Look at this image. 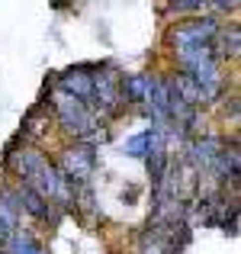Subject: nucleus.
<instances>
[{
	"instance_id": "obj_15",
	"label": "nucleus",
	"mask_w": 241,
	"mask_h": 254,
	"mask_svg": "<svg viewBox=\"0 0 241 254\" xmlns=\"http://www.w3.org/2000/svg\"><path fill=\"white\" fill-rule=\"evenodd\" d=\"M0 254H3V251H0Z\"/></svg>"
},
{
	"instance_id": "obj_2",
	"label": "nucleus",
	"mask_w": 241,
	"mask_h": 254,
	"mask_svg": "<svg viewBox=\"0 0 241 254\" xmlns=\"http://www.w3.org/2000/svg\"><path fill=\"white\" fill-rule=\"evenodd\" d=\"M49 113L55 119V126L61 129L64 138L71 142H103L106 138V119L93 110L87 100L74 97V93H64L58 87H52L49 93Z\"/></svg>"
},
{
	"instance_id": "obj_6",
	"label": "nucleus",
	"mask_w": 241,
	"mask_h": 254,
	"mask_svg": "<svg viewBox=\"0 0 241 254\" xmlns=\"http://www.w3.org/2000/svg\"><path fill=\"white\" fill-rule=\"evenodd\" d=\"M13 190H16V199H19L23 216L36 219V222H42V225H58V219L64 216L55 203H49L45 196H39L32 187H26V184H19V180H16V184H13Z\"/></svg>"
},
{
	"instance_id": "obj_3",
	"label": "nucleus",
	"mask_w": 241,
	"mask_h": 254,
	"mask_svg": "<svg viewBox=\"0 0 241 254\" xmlns=\"http://www.w3.org/2000/svg\"><path fill=\"white\" fill-rule=\"evenodd\" d=\"M87 103L100 113V116L110 123L116 119L119 113H125V97H122V74L113 62H103L97 64V74H93V90H90V100Z\"/></svg>"
},
{
	"instance_id": "obj_14",
	"label": "nucleus",
	"mask_w": 241,
	"mask_h": 254,
	"mask_svg": "<svg viewBox=\"0 0 241 254\" xmlns=\"http://www.w3.org/2000/svg\"><path fill=\"white\" fill-rule=\"evenodd\" d=\"M212 3H216L219 13H235L238 10V0H212Z\"/></svg>"
},
{
	"instance_id": "obj_10",
	"label": "nucleus",
	"mask_w": 241,
	"mask_h": 254,
	"mask_svg": "<svg viewBox=\"0 0 241 254\" xmlns=\"http://www.w3.org/2000/svg\"><path fill=\"white\" fill-rule=\"evenodd\" d=\"M212 52H216L219 62H238V52H241V29L238 23H219V32L212 39Z\"/></svg>"
},
{
	"instance_id": "obj_5",
	"label": "nucleus",
	"mask_w": 241,
	"mask_h": 254,
	"mask_svg": "<svg viewBox=\"0 0 241 254\" xmlns=\"http://www.w3.org/2000/svg\"><path fill=\"white\" fill-rule=\"evenodd\" d=\"M219 32V16L212 13H186L167 29V49H190V45H212Z\"/></svg>"
},
{
	"instance_id": "obj_9",
	"label": "nucleus",
	"mask_w": 241,
	"mask_h": 254,
	"mask_svg": "<svg viewBox=\"0 0 241 254\" xmlns=\"http://www.w3.org/2000/svg\"><path fill=\"white\" fill-rule=\"evenodd\" d=\"M167 135H171V129L151 126V129H142V132H135V135H129V138H125L122 151H125L129 158H148L155 148L167 145Z\"/></svg>"
},
{
	"instance_id": "obj_7",
	"label": "nucleus",
	"mask_w": 241,
	"mask_h": 254,
	"mask_svg": "<svg viewBox=\"0 0 241 254\" xmlns=\"http://www.w3.org/2000/svg\"><path fill=\"white\" fill-rule=\"evenodd\" d=\"M19 222H23V209H19L16 190L13 184H3L0 187V248L19 232Z\"/></svg>"
},
{
	"instance_id": "obj_8",
	"label": "nucleus",
	"mask_w": 241,
	"mask_h": 254,
	"mask_svg": "<svg viewBox=\"0 0 241 254\" xmlns=\"http://www.w3.org/2000/svg\"><path fill=\"white\" fill-rule=\"evenodd\" d=\"M93 74H97V64H74V68L61 71L52 87H58V90H64V93H74L80 100H90Z\"/></svg>"
},
{
	"instance_id": "obj_13",
	"label": "nucleus",
	"mask_w": 241,
	"mask_h": 254,
	"mask_svg": "<svg viewBox=\"0 0 241 254\" xmlns=\"http://www.w3.org/2000/svg\"><path fill=\"white\" fill-rule=\"evenodd\" d=\"M206 0H174L171 3V13H177V16H186V13H199L203 10Z\"/></svg>"
},
{
	"instance_id": "obj_12",
	"label": "nucleus",
	"mask_w": 241,
	"mask_h": 254,
	"mask_svg": "<svg viewBox=\"0 0 241 254\" xmlns=\"http://www.w3.org/2000/svg\"><path fill=\"white\" fill-rule=\"evenodd\" d=\"M0 251H3V254H49V251H45V245L39 242L32 232H23V229H19Z\"/></svg>"
},
{
	"instance_id": "obj_4",
	"label": "nucleus",
	"mask_w": 241,
	"mask_h": 254,
	"mask_svg": "<svg viewBox=\"0 0 241 254\" xmlns=\"http://www.w3.org/2000/svg\"><path fill=\"white\" fill-rule=\"evenodd\" d=\"M52 161H55L58 174H61L74 190L77 187H90L93 174H97V145H90V142H68Z\"/></svg>"
},
{
	"instance_id": "obj_1",
	"label": "nucleus",
	"mask_w": 241,
	"mask_h": 254,
	"mask_svg": "<svg viewBox=\"0 0 241 254\" xmlns=\"http://www.w3.org/2000/svg\"><path fill=\"white\" fill-rule=\"evenodd\" d=\"M3 168L19 180V184L32 187L39 196H45L49 203H55L61 212L74 209V187L58 174L55 161L45 155L39 145H26V142H13L3 155Z\"/></svg>"
},
{
	"instance_id": "obj_11",
	"label": "nucleus",
	"mask_w": 241,
	"mask_h": 254,
	"mask_svg": "<svg viewBox=\"0 0 241 254\" xmlns=\"http://www.w3.org/2000/svg\"><path fill=\"white\" fill-rule=\"evenodd\" d=\"M49 129H52L49 110L36 106V110L26 113V119H23V126H19V135L16 138H19V142H26V145H39V138H42Z\"/></svg>"
}]
</instances>
